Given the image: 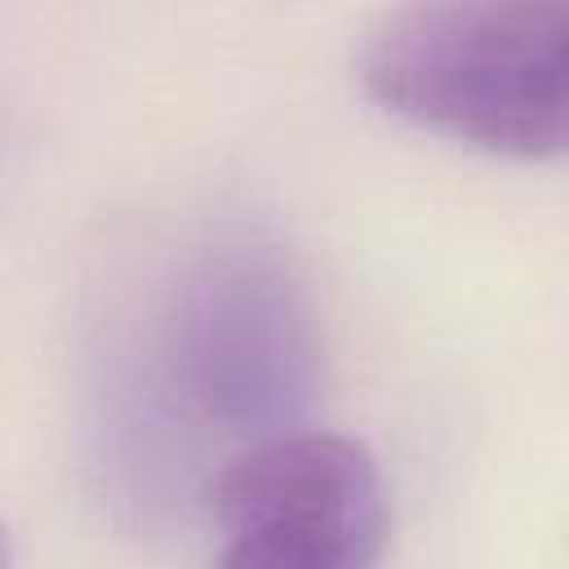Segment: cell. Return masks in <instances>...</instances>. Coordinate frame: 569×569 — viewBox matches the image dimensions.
I'll use <instances>...</instances> for the list:
<instances>
[{
    "mask_svg": "<svg viewBox=\"0 0 569 569\" xmlns=\"http://www.w3.org/2000/svg\"><path fill=\"white\" fill-rule=\"evenodd\" d=\"M133 342L182 422L236 449L302 427L320 391L311 289L293 253L249 222L213 227L178 262Z\"/></svg>",
    "mask_w": 569,
    "mask_h": 569,
    "instance_id": "6da1fadb",
    "label": "cell"
},
{
    "mask_svg": "<svg viewBox=\"0 0 569 569\" xmlns=\"http://www.w3.org/2000/svg\"><path fill=\"white\" fill-rule=\"evenodd\" d=\"M0 569H13V542L4 533V525H0Z\"/></svg>",
    "mask_w": 569,
    "mask_h": 569,
    "instance_id": "277c9868",
    "label": "cell"
},
{
    "mask_svg": "<svg viewBox=\"0 0 569 569\" xmlns=\"http://www.w3.org/2000/svg\"><path fill=\"white\" fill-rule=\"evenodd\" d=\"M200 502L222 529L209 569H373L391 520L378 458L325 427L240 445Z\"/></svg>",
    "mask_w": 569,
    "mask_h": 569,
    "instance_id": "3957f363",
    "label": "cell"
},
{
    "mask_svg": "<svg viewBox=\"0 0 569 569\" xmlns=\"http://www.w3.org/2000/svg\"><path fill=\"white\" fill-rule=\"evenodd\" d=\"M365 93L396 120L502 160L569 138V4L440 0L387 13L360 49Z\"/></svg>",
    "mask_w": 569,
    "mask_h": 569,
    "instance_id": "7a4b0ae2",
    "label": "cell"
}]
</instances>
